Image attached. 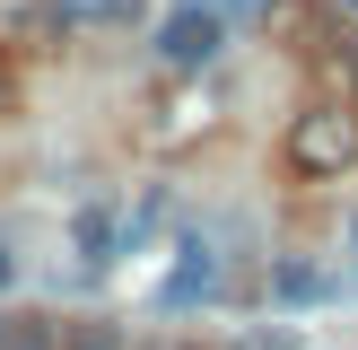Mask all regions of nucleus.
<instances>
[{"mask_svg":"<svg viewBox=\"0 0 358 350\" xmlns=\"http://www.w3.org/2000/svg\"><path fill=\"white\" fill-rule=\"evenodd\" d=\"M219 44H227V18L219 9H175L166 27H157V62H166V70H201Z\"/></svg>","mask_w":358,"mask_h":350,"instance_id":"7ed1b4c3","label":"nucleus"},{"mask_svg":"<svg viewBox=\"0 0 358 350\" xmlns=\"http://www.w3.org/2000/svg\"><path fill=\"white\" fill-rule=\"evenodd\" d=\"M70 245H79V262H114V210L87 202L79 219H70Z\"/></svg>","mask_w":358,"mask_h":350,"instance_id":"39448f33","label":"nucleus"},{"mask_svg":"<svg viewBox=\"0 0 358 350\" xmlns=\"http://www.w3.org/2000/svg\"><path fill=\"white\" fill-rule=\"evenodd\" d=\"M70 324L62 315H9V350H62Z\"/></svg>","mask_w":358,"mask_h":350,"instance_id":"423d86ee","label":"nucleus"},{"mask_svg":"<svg viewBox=\"0 0 358 350\" xmlns=\"http://www.w3.org/2000/svg\"><path fill=\"white\" fill-rule=\"evenodd\" d=\"M62 350H114V324H70Z\"/></svg>","mask_w":358,"mask_h":350,"instance_id":"6e6552de","label":"nucleus"},{"mask_svg":"<svg viewBox=\"0 0 358 350\" xmlns=\"http://www.w3.org/2000/svg\"><path fill=\"white\" fill-rule=\"evenodd\" d=\"M350 237H358V219H350Z\"/></svg>","mask_w":358,"mask_h":350,"instance_id":"f8f14e48","label":"nucleus"},{"mask_svg":"<svg viewBox=\"0 0 358 350\" xmlns=\"http://www.w3.org/2000/svg\"><path fill=\"white\" fill-rule=\"evenodd\" d=\"M9 114H17V62L0 52V122H9Z\"/></svg>","mask_w":358,"mask_h":350,"instance_id":"1a4fd4ad","label":"nucleus"},{"mask_svg":"<svg viewBox=\"0 0 358 350\" xmlns=\"http://www.w3.org/2000/svg\"><path fill=\"white\" fill-rule=\"evenodd\" d=\"M0 350H9V315H0Z\"/></svg>","mask_w":358,"mask_h":350,"instance_id":"9b49d317","label":"nucleus"},{"mask_svg":"<svg viewBox=\"0 0 358 350\" xmlns=\"http://www.w3.org/2000/svg\"><path fill=\"white\" fill-rule=\"evenodd\" d=\"M210 289H219V245H210V237H184V262H175V280L157 289V307L184 315V307H201Z\"/></svg>","mask_w":358,"mask_h":350,"instance_id":"20e7f679","label":"nucleus"},{"mask_svg":"<svg viewBox=\"0 0 358 350\" xmlns=\"http://www.w3.org/2000/svg\"><path fill=\"white\" fill-rule=\"evenodd\" d=\"M149 0H17V35H122Z\"/></svg>","mask_w":358,"mask_h":350,"instance_id":"f03ea898","label":"nucleus"},{"mask_svg":"<svg viewBox=\"0 0 358 350\" xmlns=\"http://www.w3.org/2000/svg\"><path fill=\"white\" fill-rule=\"evenodd\" d=\"M280 158H289V175H306V184L350 175V167H358V105H350V97L306 105V114L289 122V140H280Z\"/></svg>","mask_w":358,"mask_h":350,"instance_id":"f257e3e1","label":"nucleus"},{"mask_svg":"<svg viewBox=\"0 0 358 350\" xmlns=\"http://www.w3.org/2000/svg\"><path fill=\"white\" fill-rule=\"evenodd\" d=\"M271 289L297 307V298H324V272H306V262H280V272H271Z\"/></svg>","mask_w":358,"mask_h":350,"instance_id":"0eeeda50","label":"nucleus"},{"mask_svg":"<svg viewBox=\"0 0 358 350\" xmlns=\"http://www.w3.org/2000/svg\"><path fill=\"white\" fill-rule=\"evenodd\" d=\"M9 289H17V254L0 245V298H9Z\"/></svg>","mask_w":358,"mask_h":350,"instance_id":"9d476101","label":"nucleus"}]
</instances>
